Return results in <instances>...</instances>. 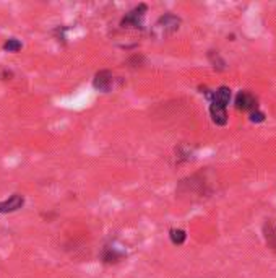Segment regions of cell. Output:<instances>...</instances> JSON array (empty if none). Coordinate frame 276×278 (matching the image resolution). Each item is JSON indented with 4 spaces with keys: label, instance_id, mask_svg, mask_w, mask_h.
<instances>
[{
    "label": "cell",
    "instance_id": "cell-1",
    "mask_svg": "<svg viewBox=\"0 0 276 278\" xmlns=\"http://www.w3.org/2000/svg\"><path fill=\"white\" fill-rule=\"evenodd\" d=\"M180 28V18L176 15H164L154 23L151 34L156 39H166L167 36L174 34Z\"/></svg>",
    "mask_w": 276,
    "mask_h": 278
},
{
    "label": "cell",
    "instance_id": "cell-2",
    "mask_svg": "<svg viewBox=\"0 0 276 278\" xmlns=\"http://www.w3.org/2000/svg\"><path fill=\"white\" fill-rule=\"evenodd\" d=\"M93 85H95L96 90L107 93L112 90V86H114V77H112V73L109 70H101L96 73L95 80H93Z\"/></svg>",
    "mask_w": 276,
    "mask_h": 278
},
{
    "label": "cell",
    "instance_id": "cell-3",
    "mask_svg": "<svg viewBox=\"0 0 276 278\" xmlns=\"http://www.w3.org/2000/svg\"><path fill=\"white\" fill-rule=\"evenodd\" d=\"M236 108L239 111H255L257 109V98L249 91H241L236 96Z\"/></svg>",
    "mask_w": 276,
    "mask_h": 278
},
{
    "label": "cell",
    "instance_id": "cell-4",
    "mask_svg": "<svg viewBox=\"0 0 276 278\" xmlns=\"http://www.w3.org/2000/svg\"><path fill=\"white\" fill-rule=\"evenodd\" d=\"M210 114L211 119L216 126H226L227 124V113H226V106L219 104L218 101L211 99V106H210Z\"/></svg>",
    "mask_w": 276,
    "mask_h": 278
},
{
    "label": "cell",
    "instance_id": "cell-5",
    "mask_svg": "<svg viewBox=\"0 0 276 278\" xmlns=\"http://www.w3.org/2000/svg\"><path fill=\"white\" fill-rule=\"evenodd\" d=\"M143 12H146V5H140L138 8H135V10H132L127 16L124 18L122 25H130L133 28H142L143 16H145Z\"/></svg>",
    "mask_w": 276,
    "mask_h": 278
},
{
    "label": "cell",
    "instance_id": "cell-6",
    "mask_svg": "<svg viewBox=\"0 0 276 278\" xmlns=\"http://www.w3.org/2000/svg\"><path fill=\"white\" fill-rule=\"evenodd\" d=\"M25 203V198H23L20 194H13L10 198L7 200L0 202V213H12V212H16L18 208L23 207Z\"/></svg>",
    "mask_w": 276,
    "mask_h": 278
},
{
    "label": "cell",
    "instance_id": "cell-7",
    "mask_svg": "<svg viewBox=\"0 0 276 278\" xmlns=\"http://www.w3.org/2000/svg\"><path fill=\"white\" fill-rule=\"evenodd\" d=\"M213 99H214V101H218L219 104L227 106V104H229V101H231V90H229L227 86L218 88V90L214 91V95H213Z\"/></svg>",
    "mask_w": 276,
    "mask_h": 278
},
{
    "label": "cell",
    "instance_id": "cell-8",
    "mask_svg": "<svg viewBox=\"0 0 276 278\" xmlns=\"http://www.w3.org/2000/svg\"><path fill=\"white\" fill-rule=\"evenodd\" d=\"M171 241L174 244H184V241H185V238H187V234H185V231L184 229H171Z\"/></svg>",
    "mask_w": 276,
    "mask_h": 278
},
{
    "label": "cell",
    "instance_id": "cell-9",
    "mask_svg": "<svg viewBox=\"0 0 276 278\" xmlns=\"http://www.w3.org/2000/svg\"><path fill=\"white\" fill-rule=\"evenodd\" d=\"M3 49L7 52H18L21 49V43L18 39H8L5 44H3Z\"/></svg>",
    "mask_w": 276,
    "mask_h": 278
},
{
    "label": "cell",
    "instance_id": "cell-10",
    "mask_svg": "<svg viewBox=\"0 0 276 278\" xmlns=\"http://www.w3.org/2000/svg\"><path fill=\"white\" fill-rule=\"evenodd\" d=\"M250 120L252 122H263L265 120V114L263 113H260V111H252L250 113Z\"/></svg>",
    "mask_w": 276,
    "mask_h": 278
}]
</instances>
